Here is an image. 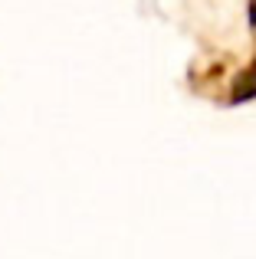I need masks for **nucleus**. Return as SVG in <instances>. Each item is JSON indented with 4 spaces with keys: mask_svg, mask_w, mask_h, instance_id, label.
<instances>
[{
    "mask_svg": "<svg viewBox=\"0 0 256 259\" xmlns=\"http://www.w3.org/2000/svg\"><path fill=\"white\" fill-rule=\"evenodd\" d=\"M253 99H256V63L233 79V92H230L233 105H240V102H253Z\"/></svg>",
    "mask_w": 256,
    "mask_h": 259,
    "instance_id": "obj_1",
    "label": "nucleus"
}]
</instances>
